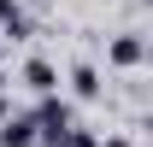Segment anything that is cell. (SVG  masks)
I'll return each mask as SVG.
<instances>
[{"label":"cell","instance_id":"cell-3","mask_svg":"<svg viewBox=\"0 0 153 147\" xmlns=\"http://www.w3.org/2000/svg\"><path fill=\"white\" fill-rule=\"evenodd\" d=\"M0 147H41V129H36V112H12L0 124Z\"/></svg>","mask_w":153,"mask_h":147},{"label":"cell","instance_id":"cell-9","mask_svg":"<svg viewBox=\"0 0 153 147\" xmlns=\"http://www.w3.org/2000/svg\"><path fill=\"white\" fill-rule=\"evenodd\" d=\"M100 147H130V141H124V135H112V141H100Z\"/></svg>","mask_w":153,"mask_h":147},{"label":"cell","instance_id":"cell-4","mask_svg":"<svg viewBox=\"0 0 153 147\" xmlns=\"http://www.w3.org/2000/svg\"><path fill=\"white\" fill-rule=\"evenodd\" d=\"M0 36H12V41L30 36V6L24 0H0Z\"/></svg>","mask_w":153,"mask_h":147},{"label":"cell","instance_id":"cell-6","mask_svg":"<svg viewBox=\"0 0 153 147\" xmlns=\"http://www.w3.org/2000/svg\"><path fill=\"white\" fill-rule=\"evenodd\" d=\"M71 94H76V100H94V94H100V71H94V65H71Z\"/></svg>","mask_w":153,"mask_h":147},{"label":"cell","instance_id":"cell-7","mask_svg":"<svg viewBox=\"0 0 153 147\" xmlns=\"http://www.w3.org/2000/svg\"><path fill=\"white\" fill-rule=\"evenodd\" d=\"M65 147H100V135H94V129H82V124H76L71 135H65Z\"/></svg>","mask_w":153,"mask_h":147},{"label":"cell","instance_id":"cell-8","mask_svg":"<svg viewBox=\"0 0 153 147\" xmlns=\"http://www.w3.org/2000/svg\"><path fill=\"white\" fill-rule=\"evenodd\" d=\"M6 118H12V106H6V94H0V124H6Z\"/></svg>","mask_w":153,"mask_h":147},{"label":"cell","instance_id":"cell-1","mask_svg":"<svg viewBox=\"0 0 153 147\" xmlns=\"http://www.w3.org/2000/svg\"><path fill=\"white\" fill-rule=\"evenodd\" d=\"M36 129H41V147H65V135L76 129L71 100H59V94H41V106H36Z\"/></svg>","mask_w":153,"mask_h":147},{"label":"cell","instance_id":"cell-10","mask_svg":"<svg viewBox=\"0 0 153 147\" xmlns=\"http://www.w3.org/2000/svg\"><path fill=\"white\" fill-rule=\"evenodd\" d=\"M141 6H153V0H141Z\"/></svg>","mask_w":153,"mask_h":147},{"label":"cell","instance_id":"cell-2","mask_svg":"<svg viewBox=\"0 0 153 147\" xmlns=\"http://www.w3.org/2000/svg\"><path fill=\"white\" fill-rule=\"evenodd\" d=\"M147 59H153V47L141 36H130V30L106 41V65H118V71H135V65H147Z\"/></svg>","mask_w":153,"mask_h":147},{"label":"cell","instance_id":"cell-5","mask_svg":"<svg viewBox=\"0 0 153 147\" xmlns=\"http://www.w3.org/2000/svg\"><path fill=\"white\" fill-rule=\"evenodd\" d=\"M24 82H30L36 94H59V71L47 65V59H30V65H24Z\"/></svg>","mask_w":153,"mask_h":147}]
</instances>
